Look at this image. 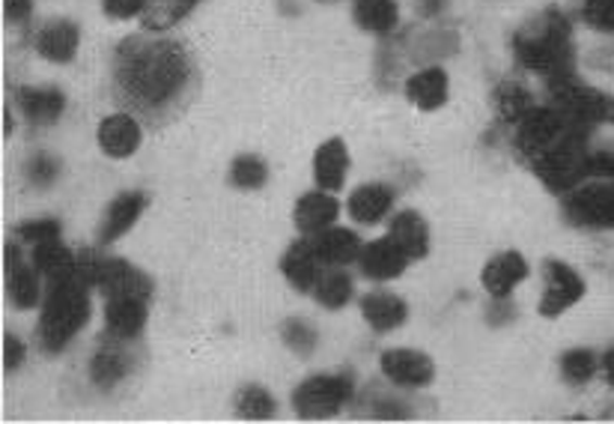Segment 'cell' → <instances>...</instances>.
<instances>
[{
    "instance_id": "d6a6232c",
    "label": "cell",
    "mask_w": 614,
    "mask_h": 424,
    "mask_svg": "<svg viewBox=\"0 0 614 424\" xmlns=\"http://www.w3.org/2000/svg\"><path fill=\"white\" fill-rule=\"evenodd\" d=\"M266 162L256 155H239L230 167V179L239 189H260L266 183Z\"/></svg>"
},
{
    "instance_id": "3957f363",
    "label": "cell",
    "mask_w": 614,
    "mask_h": 424,
    "mask_svg": "<svg viewBox=\"0 0 614 424\" xmlns=\"http://www.w3.org/2000/svg\"><path fill=\"white\" fill-rule=\"evenodd\" d=\"M516 58L525 70L540 75H567L573 63V46H569V22L561 12L549 10L537 24L525 27L516 36Z\"/></svg>"
},
{
    "instance_id": "7bdbcfd3",
    "label": "cell",
    "mask_w": 614,
    "mask_h": 424,
    "mask_svg": "<svg viewBox=\"0 0 614 424\" xmlns=\"http://www.w3.org/2000/svg\"><path fill=\"white\" fill-rule=\"evenodd\" d=\"M3 12L10 22H27L34 12V0H3Z\"/></svg>"
},
{
    "instance_id": "8992f818",
    "label": "cell",
    "mask_w": 614,
    "mask_h": 424,
    "mask_svg": "<svg viewBox=\"0 0 614 424\" xmlns=\"http://www.w3.org/2000/svg\"><path fill=\"white\" fill-rule=\"evenodd\" d=\"M573 129H581V126H576L564 111H557V108H531V111L519 120L516 147H519V153L525 155L528 162H534V159L543 155L549 147H555L561 138H567Z\"/></svg>"
},
{
    "instance_id": "f546056e",
    "label": "cell",
    "mask_w": 614,
    "mask_h": 424,
    "mask_svg": "<svg viewBox=\"0 0 614 424\" xmlns=\"http://www.w3.org/2000/svg\"><path fill=\"white\" fill-rule=\"evenodd\" d=\"M198 7V0H150L143 10V27L147 30H167L186 18Z\"/></svg>"
},
{
    "instance_id": "52a82bcc",
    "label": "cell",
    "mask_w": 614,
    "mask_h": 424,
    "mask_svg": "<svg viewBox=\"0 0 614 424\" xmlns=\"http://www.w3.org/2000/svg\"><path fill=\"white\" fill-rule=\"evenodd\" d=\"M352 377L347 374H319V377L304 379L302 386L292 395L296 413L302 419H325L343 410L352 398Z\"/></svg>"
},
{
    "instance_id": "ee69618b",
    "label": "cell",
    "mask_w": 614,
    "mask_h": 424,
    "mask_svg": "<svg viewBox=\"0 0 614 424\" xmlns=\"http://www.w3.org/2000/svg\"><path fill=\"white\" fill-rule=\"evenodd\" d=\"M603 367H605V379L614 386V347L603 356Z\"/></svg>"
},
{
    "instance_id": "1f68e13d",
    "label": "cell",
    "mask_w": 614,
    "mask_h": 424,
    "mask_svg": "<svg viewBox=\"0 0 614 424\" xmlns=\"http://www.w3.org/2000/svg\"><path fill=\"white\" fill-rule=\"evenodd\" d=\"M236 410L242 419H268L275 415V401L263 386H245L236 398Z\"/></svg>"
},
{
    "instance_id": "ffe728a7",
    "label": "cell",
    "mask_w": 614,
    "mask_h": 424,
    "mask_svg": "<svg viewBox=\"0 0 614 424\" xmlns=\"http://www.w3.org/2000/svg\"><path fill=\"white\" fill-rule=\"evenodd\" d=\"M391 207H394V191L383 186V183L361 186V189L352 191V198H349V212H352V219L361 224L383 222Z\"/></svg>"
},
{
    "instance_id": "4dcf8cb0",
    "label": "cell",
    "mask_w": 614,
    "mask_h": 424,
    "mask_svg": "<svg viewBox=\"0 0 614 424\" xmlns=\"http://www.w3.org/2000/svg\"><path fill=\"white\" fill-rule=\"evenodd\" d=\"M313 294L325 308H343L352 299V278L347 272L335 266V270L319 272V278L313 284Z\"/></svg>"
},
{
    "instance_id": "7a4b0ae2",
    "label": "cell",
    "mask_w": 614,
    "mask_h": 424,
    "mask_svg": "<svg viewBox=\"0 0 614 424\" xmlns=\"http://www.w3.org/2000/svg\"><path fill=\"white\" fill-rule=\"evenodd\" d=\"M90 320V296L87 284L82 278H63L51 282V290L42 305V320H39V344L48 353H60L66 344L84 329V323Z\"/></svg>"
},
{
    "instance_id": "9a60e30c",
    "label": "cell",
    "mask_w": 614,
    "mask_h": 424,
    "mask_svg": "<svg viewBox=\"0 0 614 424\" xmlns=\"http://www.w3.org/2000/svg\"><path fill=\"white\" fill-rule=\"evenodd\" d=\"M525 275H528V263H525L519 251H504V254H499V258H492L487 263V270H484V287H487L496 299H508L513 287L525 282Z\"/></svg>"
},
{
    "instance_id": "5b68a950",
    "label": "cell",
    "mask_w": 614,
    "mask_h": 424,
    "mask_svg": "<svg viewBox=\"0 0 614 424\" xmlns=\"http://www.w3.org/2000/svg\"><path fill=\"white\" fill-rule=\"evenodd\" d=\"M552 96H555L557 111H564L581 129H593L597 123H614L612 99L600 90L579 84L569 72L552 78Z\"/></svg>"
},
{
    "instance_id": "277c9868",
    "label": "cell",
    "mask_w": 614,
    "mask_h": 424,
    "mask_svg": "<svg viewBox=\"0 0 614 424\" xmlns=\"http://www.w3.org/2000/svg\"><path fill=\"white\" fill-rule=\"evenodd\" d=\"M585 129H573L567 138H561L555 147H549L543 155H537L531 165L537 177L543 179L552 191H569L579 186V179L588 177V150H585Z\"/></svg>"
},
{
    "instance_id": "8d00e7d4",
    "label": "cell",
    "mask_w": 614,
    "mask_h": 424,
    "mask_svg": "<svg viewBox=\"0 0 614 424\" xmlns=\"http://www.w3.org/2000/svg\"><path fill=\"white\" fill-rule=\"evenodd\" d=\"M581 18H585V24H591L593 30L612 34L614 30V0H585Z\"/></svg>"
},
{
    "instance_id": "60d3db41",
    "label": "cell",
    "mask_w": 614,
    "mask_h": 424,
    "mask_svg": "<svg viewBox=\"0 0 614 424\" xmlns=\"http://www.w3.org/2000/svg\"><path fill=\"white\" fill-rule=\"evenodd\" d=\"M147 3H150V0H102L104 12H108L111 18H131V15L147 10Z\"/></svg>"
},
{
    "instance_id": "e0dca14e",
    "label": "cell",
    "mask_w": 614,
    "mask_h": 424,
    "mask_svg": "<svg viewBox=\"0 0 614 424\" xmlns=\"http://www.w3.org/2000/svg\"><path fill=\"white\" fill-rule=\"evenodd\" d=\"M337 212H340V203L328 191H311L296 203V227L302 234H323L335 224Z\"/></svg>"
},
{
    "instance_id": "9c48e42d",
    "label": "cell",
    "mask_w": 614,
    "mask_h": 424,
    "mask_svg": "<svg viewBox=\"0 0 614 424\" xmlns=\"http://www.w3.org/2000/svg\"><path fill=\"white\" fill-rule=\"evenodd\" d=\"M585 296V282L576 272L569 270L561 260L546 263V294L540 299V314L543 317H557L567 308H573Z\"/></svg>"
},
{
    "instance_id": "83f0119b",
    "label": "cell",
    "mask_w": 614,
    "mask_h": 424,
    "mask_svg": "<svg viewBox=\"0 0 614 424\" xmlns=\"http://www.w3.org/2000/svg\"><path fill=\"white\" fill-rule=\"evenodd\" d=\"M34 263L36 272H42L48 282H63V278H72V275H75L78 254H72L70 248L60 246L58 239H51V242H39V246H36Z\"/></svg>"
},
{
    "instance_id": "ab89813d",
    "label": "cell",
    "mask_w": 614,
    "mask_h": 424,
    "mask_svg": "<svg viewBox=\"0 0 614 424\" xmlns=\"http://www.w3.org/2000/svg\"><path fill=\"white\" fill-rule=\"evenodd\" d=\"M27 177L34 179L36 186H48L51 179L58 177V162L48 159V155H36L30 167H27Z\"/></svg>"
},
{
    "instance_id": "7c38bea8",
    "label": "cell",
    "mask_w": 614,
    "mask_h": 424,
    "mask_svg": "<svg viewBox=\"0 0 614 424\" xmlns=\"http://www.w3.org/2000/svg\"><path fill=\"white\" fill-rule=\"evenodd\" d=\"M406 251L397 246L391 236H385V239H376L371 246L364 248L359 254V263H361V272L373 278V282H388V278H397V275H403L406 270Z\"/></svg>"
},
{
    "instance_id": "b9f144b4",
    "label": "cell",
    "mask_w": 614,
    "mask_h": 424,
    "mask_svg": "<svg viewBox=\"0 0 614 424\" xmlns=\"http://www.w3.org/2000/svg\"><path fill=\"white\" fill-rule=\"evenodd\" d=\"M24 362V344L15 338V335H3V367L7 371H15V367Z\"/></svg>"
},
{
    "instance_id": "ba28073f",
    "label": "cell",
    "mask_w": 614,
    "mask_h": 424,
    "mask_svg": "<svg viewBox=\"0 0 614 424\" xmlns=\"http://www.w3.org/2000/svg\"><path fill=\"white\" fill-rule=\"evenodd\" d=\"M564 215L579 227L593 230H614V179L588 183L581 189L569 191L564 203Z\"/></svg>"
},
{
    "instance_id": "d4e9b609",
    "label": "cell",
    "mask_w": 614,
    "mask_h": 424,
    "mask_svg": "<svg viewBox=\"0 0 614 424\" xmlns=\"http://www.w3.org/2000/svg\"><path fill=\"white\" fill-rule=\"evenodd\" d=\"M18 105H22V114L30 123H54L63 114L66 99H63L60 90H51V87H22L18 90Z\"/></svg>"
},
{
    "instance_id": "ac0fdd59",
    "label": "cell",
    "mask_w": 614,
    "mask_h": 424,
    "mask_svg": "<svg viewBox=\"0 0 614 424\" xmlns=\"http://www.w3.org/2000/svg\"><path fill=\"white\" fill-rule=\"evenodd\" d=\"M36 51L51 63H70L78 51V27L72 22L46 24L36 36Z\"/></svg>"
},
{
    "instance_id": "484cf974",
    "label": "cell",
    "mask_w": 614,
    "mask_h": 424,
    "mask_svg": "<svg viewBox=\"0 0 614 424\" xmlns=\"http://www.w3.org/2000/svg\"><path fill=\"white\" fill-rule=\"evenodd\" d=\"M391 239L406 251L409 260H417L427 254L429 248V227L417 212H400L391 222Z\"/></svg>"
},
{
    "instance_id": "4fadbf2b",
    "label": "cell",
    "mask_w": 614,
    "mask_h": 424,
    "mask_svg": "<svg viewBox=\"0 0 614 424\" xmlns=\"http://www.w3.org/2000/svg\"><path fill=\"white\" fill-rule=\"evenodd\" d=\"M104 323L114 338H135L147 323V299L140 296H111L104 308Z\"/></svg>"
},
{
    "instance_id": "f6af8a7d",
    "label": "cell",
    "mask_w": 614,
    "mask_h": 424,
    "mask_svg": "<svg viewBox=\"0 0 614 424\" xmlns=\"http://www.w3.org/2000/svg\"><path fill=\"white\" fill-rule=\"evenodd\" d=\"M441 7V0H427V3H424V7H421V10L427 12V15H433V12L439 10Z\"/></svg>"
},
{
    "instance_id": "44dd1931",
    "label": "cell",
    "mask_w": 614,
    "mask_h": 424,
    "mask_svg": "<svg viewBox=\"0 0 614 424\" xmlns=\"http://www.w3.org/2000/svg\"><path fill=\"white\" fill-rule=\"evenodd\" d=\"M406 96L421 111H436L448 102V75L439 66L417 72L406 82Z\"/></svg>"
},
{
    "instance_id": "7402d4cb",
    "label": "cell",
    "mask_w": 614,
    "mask_h": 424,
    "mask_svg": "<svg viewBox=\"0 0 614 424\" xmlns=\"http://www.w3.org/2000/svg\"><path fill=\"white\" fill-rule=\"evenodd\" d=\"M319 263H323V260L316 258L313 242H304L302 239V242L290 246V251L284 254L280 270H284V275L290 278V284L296 290H313V284L319 278Z\"/></svg>"
},
{
    "instance_id": "6da1fadb",
    "label": "cell",
    "mask_w": 614,
    "mask_h": 424,
    "mask_svg": "<svg viewBox=\"0 0 614 424\" xmlns=\"http://www.w3.org/2000/svg\"><path fill=\"white\" fill-rule=\"evenodd\" d=\"M188 75V51L174 39H128L116 51V93L147 114H159L176 102V96L186 90Z\"/></svg>"
},
{
    "instance_id": "f35d334b",
    "label": "cell",
    "mask_w": 614,
    "mask_h": 424,
    "mask_svg": "<svg viewBox=\"0 0 614 424\" xmlns=\"http://www.w3.org/2000/svg\"><path fill=\"white\" fill-rule=\"evenodd\" d=\"M18 236H22L24 242H51V239H58L60 236V224L58 222H27L18 227Z\"/></svg>"
},
{
    "instance_id": "d590c367",
    "label": "cell",
    "mask_w": 614,
    "mask_h": 424,
    "mask_svg": "<svg viewBox=\"0 0 614 424\" xmlns=\"http://www.w3.org/2000/svg\"><path fill=\"white\" fill-rule=\"evenodd\" d=\"M561 367H564V377L579 386V383H588V379L593 377V371H597V356H593L591 350H569V353H564Z\"/></svg>"
},
{
    "instance_id": "d6986e66",
    "label": "cell",
    "mask_w": 614,
    "mask_h": 424,
    "mask_svg": "<svg viewBox=\"0 0 614 424\" xmlns=\"http://www.w3.org/2000/svg\"><path fill=\"white\" fill-rule=\"evenodd\" d=\"M313 248H316V258L328 266H347L361 254L359 236L347 227H328L323 234H316Z\"/></svg>"
},
{
    "instance_id": "2e32d148",
    "label": "cell",
    "mask_w": 614,
    "mask_h": 424,
    "mask_svg": "<svg viewBox=\"0 0 614 424\" xmlns=\"http://www.w3.org/2000/svg\"><path fill=\"white\" fill-rule=\"evenodd\" d=\"M347 167H349V153L340 138H331L325 141L319 150H316V159H313V177H316V186L323 191H340L343 189V179H347Z\"/></svg>"
},
{
    "instance_id": "74e56055",
    "label": "cell",
    "mask_w": 614,
    "mask_h": 424,
    "mask_svg": "<svg viewBox=\"0 0 614 424\" xmlns=\"http://www.w3.org/2000/svg\"><path fill=\"white\" fill-rule=\"evenodd\" d=\"M280 335H284V341H287V347H292L296 353L308 356L313 350V344H316V335H313V329L304 323V320H287L284 323V329H280Z\"/></svg>"
},
{
    "instance_id": "8fae6325",
    "label": "cell",
    "mask_w": 614,
    "mask_h": 424,
    "mask_svg": "<svg viewBox=\"0 0 614 424\" xmlns=\"http://www.w3.org/2000/svg\"><path fill=\"white\" fill-rule=\"evenodd\" d=\"M385 377L394 379L397 386L417 389V386H429L436 377V367L429 362L427 353L417 350H388L383 356Z\"/></svg>"
},
{
    "instance_id": "cb8c5ba5",
    "label": "cell",
    "mask_w": 614,
    "mask_h": 424,
    "mask_svg": "<svg viewBox=\"0 0 614 424\" xmlns=\"http://www.w3.org/2000/svg\"><path fill=\"white\" fill-rule=\"evenodd\" d=\"M7 290H10L12 302L18 308H36L39 305V282L36 275L22 263L18 248H7Z\"/></svg>"
},
{
    "instance_id": "4316f807",
    "label": "cell",
    "mask_w": 614,
    "mask_h": 424,
    "mask_svg": "<svg viewBox=\"0 0 614 424\" xmlns=\"http://www.w3.org/2000/svg\"><path fill=\"white\" fill-rule=\"evenodd\" d=\"M361 314L376 332H391L406 320V302L391 294H371L361 302Z\"/></svg>"
},
{
    "instance_id": "f1b7e54d",
    "label": "cell",
    "mask_w": 614,
    "mask_h": 424,
    "mask_svg": "<svg viewBox=\"0 0 614 424\" xmlns=\"http://www.w3.org/2000/svg\"><path fill=\"white\" fill-rule=\"evenodd\" d=\"M355 22L371 34H388L397 24V0H355Z\"/></svg>"
},
{
    "instance_id": "5bb4252c",
    "label": "cell",
    "mask_w": 614,
    "mask_h": 424,
    "mask_svg": "<svg viewBox=\"0 0 614 424\" xmlns=\"http://www.w3.org/2000/svg\"><path fill=\"white\" fill-rule=\"evenodd\" d=\"M140 126L131 114H111L99 126V147L111 159H126L138 150Z\"/></svg>"
},
{
    "instance_id": "e575fe53",
    "label": "cell",
    "mask_w": 614,
    "mask_h": 424,
    "mask_svg": "<svg viewBox=\"0 0 614 424\" xmlns=\"http://www.w3.org/2000/svg\"><path fill=\"white\" fill-rule=\"evenodd\" d=\"M496 102H499L501 117L511 120V123H519L528 111H531V102H528V93L516 87V84H504L499 93H496Z\"/></svg>"
},
{
    "instance_id": "836d02e7",
    "label": "cell",
    "mask_w": 614,
    "mask_h": 424,
    "mask_svg": "<svg viewBox=\"0 0 614 424\" xmlns=\"http://www.w3.org/2000/svg\"><path fill=\"white\" fill-rule=\"evenodd\" d=\"M90 374H93V379H96V383H99V386H102V389H108V386H114V383H120V379H123L128 374L126 356L99 353L93 359V367H90Z\"/></svg>"
},
{
    "instance_id": "30bf717a",
    "label": "cell",
    "mask_w": 614,
    "mask_h": 424,
    "mask_svg": "<svg viewBox=\"0 0 614 424\" xmlns=\"http://www.w3.org/2000/svg\"><path fill=\"white\" fill-rule=\"evenodd\" d=\"M96 287H99L108 299H111V296H140V299H150L152 294V284L143 272L128 266L126 260L114 258L102 260V270H99Z\"/></svg>"
},
{
    "instance_id": "603a6c76",
    "label": "cell",
    "mask_w": 614,
    "mask_h": 424,
    "mask_svg": "<svg viewBox=\"0 0 614 424\" xmlns=\"http://www.w3.org/2000/svg\"><path fill=\"white\" fill-rule=\"evenodd\" d=\"M143 203L147 201H143V195H138V191L120 195V198L108 207V212H104V222L102 227H99V239H102V242L120 239L131 224L138 222V215L143 212Z\"/></svg>"
}]
</instances>
